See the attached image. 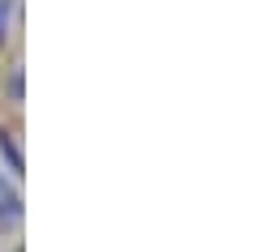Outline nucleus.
Wrapping results in <instances>:
<instances>
[{
	"label": "nucleus",
	"mask_w": 257,
	"mask_h": 252,
	"mask_svg": "<svg viewBox=\"0 0 257 252\" xmlns=\"http://www.w3.org/2000/svg\"><path fill=\"white\" fill-rule=\"evenodd\" d=\"M0 154H5V162H9L13 175L26 171V167H22V150H18V141H13V133H0Z\"/></svg>",
	"instance_id": "f257e3e1"
},
{
	"label": "nucleus",
	"mask_w": 257,
	"mask_h": 252,
	"mask_svg": "<svg viewBox=\"0 0 257 252\" xmlns=\"http://www.w3.org/2000/svg\"><path fill=\"white\" fill-rule=\"evenodd\" d=\"M0 30H5V5H0ZM0 39H5V35H0Z\"/></svg>",
	"instance_id": "f03ea898"
}]
</instances>
